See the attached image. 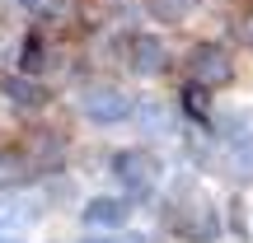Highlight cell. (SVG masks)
Instances as JSON below:
<instances>
[{"instance_id":"1","label":"cell","mask_w":253,"mask_h":243,"mask_svg":"<svg viewBox=\"0 0 253 243\" xmlns=\"http://www.w3.org/2000/svg\"><path fill=\"white\" fill-rule=\"evenodd\" d=\"M169 229L178 239H188V243H211L220 234V215H216V206H211L202 192L183 187L178 197L169 201Z\"/></svg>"},{"instance_id":"2","label":"cell","mask_w":253,"mask_h":243,"mask_svg":"<svg viewBox=\"0 0 253 243\" xmlns=\"http://www.w3.org/2000/svg\"><path fill=\"white\" fill-rule=\"evenodd\" d=\"M188 75H192L197 89H225L235 80V56L220 42H197L192 56H188Z\"/></svg>"},{"instance_id":"3","label":"cell","mask_w":253,"mask_h":243,"mask_svg":"<svg viewBox=\"0 0 253 243\" xmlns=\"http://www.w3.org/2000/svg\"><path fill=\"white\" fill-rule=\"evenodd\" d=\"M80 112H84V122H94V126H118V122H126L136 112V103L126 99L118 84H89V89L80 94Z\"/></svg>"},{"instance_id":"4","label":"cell","mask_w":253,"mask_h":243,"mask_svg":"<svg viewBox=\"0 0 253 243\" xmlns=\"http://www.w3.org/2000/svg\"><path fill=\"white\" fill-rule=\"evenodd\" d=\"M108 169H113V178H118L126 192H136V197H145V192L160 187V159L145 154V150H118Z\"/></svg>"},{"instance_id":"5","label":"cell","mask_w":253,"mask_h":243,"mask_svg":"<svg viewBox=\"0 0 253 243\" xmlns=\"http://www.w3.org/2000/svg\"><path fill=\"white\" fill-rule=\"evenodd\" d=\"M126 66H131L136 75H145V80H155V75L169 70V47L155 33H131L126 37Z\"/></svg>"},{"instance_id":"6","label":"cell","mask_w":253,"mask_h":243,"mask_svg":"<svg viewBox=\"0 0 253 243\" xmlns=\"http://www.w3.org/2000/svg\"><path fill=\"white\" fill-rule=\"evenodd\" d=\"M38 173H42V159H38L28 145H19V150H0V192L24 187V182L38 178Z\"/></svg>"},{"instance_id":"7","label":"cell","mask_w":253,"mask_h":243,"mask_svg":"<svg viewBox=\"0 0 253 243\" xmlns=\"http://www.w3.org/2000/svg\"><path fill=\"white\" fill-rule=\"evenodd\" d=\"M0 94H5L14 108H24V112H33V108H42L52 94H47V84H38L33 75H24V70H5L0 75Z\"/></svg>"},{"instance_id":"8","label":"cell","mask_w":253,"mask_h":243,"mask_svg":"<svg viewBox=\"0 0 253 243\" xmlns=\"http://www.w3.org/2000/svg\"><path fill=\"white\" fill-rule=\"evenodd\" d=\"M42 210H47V206H42V201H33V197H5V201H0V229L19 234V229L38 225Z\"/></svg>"},{"instance_id":"9","label":"cell","mask_w":253,"mask_h":243,"mask_svg":"<svg viewBox=\"0 0 253 243\" xmlns=\"http://www.w3.org/2000/svg\"><path fill=\"white\" fill-rule=\"evenodd\" d=\"M225 154H230L225 173H230V178H239V182H249L253 178V136L249 131H235V140L225 145Z\"/></svg>"},{"instance_id":"10","label":"cell","mask_w":253,"mask_h":243,"mask_svg":"<svg viewBox=\"0 0 253 243\" xmlns=\"http://www.w3.org/2000/svg\"><path fill=\"white\" fill-rule=\"evenodd\" d=\"M126 215H131V206L122 197H99L84 206V225H122Z\"/></svg>"},{"instance_id":"11","label":"cell","mask_w":253,"mask_h":243,"mask_svg":"<svg viewBox=\"0 0 253 243\" xmlns=\"http://www.w3.org/2000/svg\"><path fill=\"white\" fill-rule=\"evenodd\" d=\"M192 5H197V0H150V19H160V24H183V19L192 14Z\"/></svg>"},{"instance_id":"12","label":"cell","mask_w":253,"mask_h":243,"mask_svg":"<svg viewBox=\"0 0 253 243\" xmlns=\"http://www.w3.org/2000/svg\"><path fill=\"white\" fill-rule=\"evenodd\" d=\"M19 5H24L28 14H38V19H66L75 9V0H19Z\"/></svg>"},{"instance_id":"13","label":"cell","mask_w":253,"mask_h":243,"mask_svg":"<svg viewBox=\"0 0 253 243\" xmlns=\"http://www.w3.org/2000/svg\"><path fill=\"white\" fill-rule=\"evenodd\" d=\"M235 37H239V47L253 52V9H244V14L235 19Z\"/></svg>"},{"instance_id":"14","label":"cell","mask_w":253,"mask_h":243,"mask_svg":"<svg viewBox=\"0 0 253 243\" xmlns=\"http://www.w3.org/2000/svg\"><path fill=\"white\" fill-rule=\"evenodd\" d=\"M5 52H14V33H9V28L0 24V56H5Z\"/></svg>"},{"instance_id":"15","label":"cell","mask_w":253,"mask_h":243,"mask_svg":"<svg viewBox=\"0 0 253 243\" xmlns=\"http://www.w3.org/2000/svg\"><path fill=\"white\" fill-rule=\"evenodd\" d=\"M84 243H113V239H84Z\"/></svg>"}]
</instances>
